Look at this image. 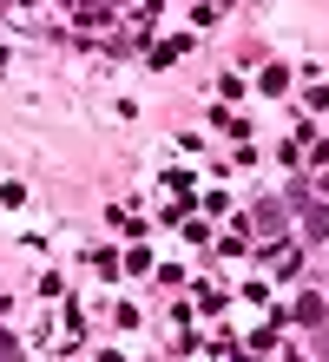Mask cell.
<instances>
[{
	"mask_svg": "<svg viewBox=\"0 0 329 362\" xmlns=\"http://www.w3.org/2000/svg\"><path fill=\"white\" fill-rule=\"evenodd\" d=\"M257 230H283V204H257Z\"/></svg>",
	"mask_w": 329,
	"mask_h": 362,
	"instance_id": "1",
	"label": "cell"
}]
</instances>
